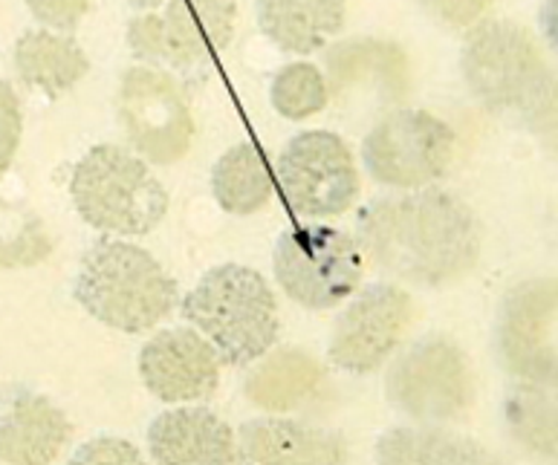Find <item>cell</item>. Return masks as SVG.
Returning a JSON list of instances; mask_svg holds the SVG:
<instances>
[{
	"label": "cell",
	"mask_w": 558,
	"mask_h": 465,
	"mask_svg": "<svg viewBox=\"0 0 558 465\" xmlns=\"http://www.w3.org/2000/svg\"><path fill=\"white\" fill-rule=\"evenodd\" d=\"M150 457L157 463H241L232 428L209 407H177L154 419L148 431Z\"/></svg>",
	"instance_id": "2e32d148"
},
{
	"label": "cell",
	"mask_w": 558,
	"mask_h": 465,
	"mask_svg": "<svg viewBox=\"0 0 558 465\" xmlns=\"http://www.w3.org/2000/svg\"><path fill=\"white\" fill-rule=\"evenodd\" d=\"M362 157L383 185L420 188L449 171L454 131L428 110H393L367 133Z\"/></svg>",
	"instance_id": "9c48e42d"
},
{
	"label": "cell",
	"mask_w": 558,
	"mask_h": 465,
	"mask_svg": "<svg viewBox=\"0 0 558 465\" xmlns=\"http://www.w3.org/2000/svg\"><path fill=\"white\" fill-rule=\"evenodd\" d=\"M128 142L157 166H174L192 148L194 119L183 90L154 66H131L117 96Z\"/></svg>",
	"instance_id": "30bf717a"
},
{
	"label": "cell",
	"mask_w": 558,
	"mask_h": 465,
	"mask_svg": "<svg viewBox=\"0 0 558 465\" xmlns=\"http://www.w3.org/2000/svg\"><path fill=\"white\" fill-rule=\"evenodd\" d=\"M183 318L211 341L229 367L252 365L278 339V304L264 274L241 264L215 266L183 301Z\"/></svg>",
	"instance_id": "3957f363"
},
{
	"label": "cell",
	"mask_w": 558,
	"mask_h": 465,
	"mask_svg": "<svg viewBox=\"0 0 558 465\" xmlns=\"http://www.w3.org/2000/svg\"><path fill=\"white\" fill-rule=\"evenodd\" d=\"M162 17L159 61L180 73L211 70L234 38V0H171Z\"/></svg>",
	"instance_id": "5bb4252c"
},
{
	"label": "cell",
	"mask_w": 558,
	"mask_h": 465,
	"mask_svg": "<svg viewBox=\"0 0 558 465\" xmlns=\"http://www.w3.org/2000/svg\"><path fill=\"white\" fill-rule=\"evenodd\" d=\"M359 249L383 272L420 286L458 281L481 255L472 208L446 192L388 197L359 217Z\"/></svg>",
	"instance_id": "6da1fadb"
},
{
	"label": "cell",
	"mask_w": 558,
	"mask_h": 465,
	"mask_svg": "<svg viewBox=\"0 0 558 465\" xmlns=\"http://www.w3.org/2000/svg\"><path fill=\"white\" fill-rule=\"evenodd\" d=\"M26 7H29L35 21L47 29L70 33L82 24V17L90 9V0H26Z\"/></svg>",
	"instance_id": "484cf974"
},
{
	"label": "cell",
	"mask_w": 558,
	"mask_h": 465,
	"mask_svg": "<svg viewBox=\"0 0 558 465\" xmlns=\"http://www.w3.org/2000/svg\"><path fill=\"white\" fill-rule=\"evenodd\" d=\"M52 252L47 225L26 208L0 197V269L41 264Z\"/></svg>",
	"instance_id": "603a6c76"
},
{
	"label": "cell",
	"mask_w": 558,
	"mask_h": 465,
	"mask_svg": "<svg viewBox=\"0 0 558 465\" xmlns=\"http://www.w3.org/2000/svg\"><path fill=\"white\" fill-rule=\"evenodd\" d=\"M128 47L140 61H159L162 50V17L140 15L128 26Z\"/></svg>",
	"instance_id": "83f0119b"
},
{
	"label": "cell",
	"mask_w": 558,
	"mask_h": 465,
	"mask_svg": "<svg viewBox=\"0 0 558 465\" xmlns=\"http://www.w3.org/2000/svg\"><path fill=\"white\" fill-rule=\"evenodd\" d=\"M75 301L113 330L145 332L174 309L177 281L150 252L105 237L84 252Z\"/></svg>",
	"instance_id": "7a4b0ae2"
},
{
	"label": "cell",
	"mask_w": 558,
	"mask_h": 465,
	"mask_svg": "<svg viewBox=\"0 0 558 465\" xmlns=\"http://www.w3.org/2000/svg\"><path fill=\"white\" fill-rule=\"evenodd\" d=\"M278 183L299 217H339L359 197V171L348 142L330 131L292 136L278 159Z\"/></svg>",
	"instance_id": "ba28073f"
},
{
	"label": "cell",
	"mask_w": 558,
	"mask_h": 465,
	"mask_svg": "<svg viewBox=\"0 0 558 465\" xmlns=\"http://www.w3.org/2000/svg\"><path fill=\"white\" fill-rule=\"evenodd\" d=\"M469 90L492 110L542 113L550 105L553 75L535 35L512 21H489L469 35L463 56Z\"/></svg>",
	"instance_id": "5b68a950"
},
{
	"label": "cell",
	"mask_w": 558,
	"mask_h": 465,
	"mask_svg": "<svg viewBox=\"0 0 558 465\" xmlns=\"http://www.w3.org/2000/svg\"><path fill=\"white\" fill-rule=\"evenodd\" d=\"M385 391L393 407L417 423H454L475 402V376L454 341L428 335L393 362Z\"/></svg>",
	"instance_id": "52a82bcc"
},
{
	"label": "cell",
	"mask_w": 558,
	"mask_h": 465,
	"mask_svg": "<svg viewBox=\"0 0 558 465\" xmlns=\"http://www.w3.org/2000/svg\"><path fill=\"white\" fill-rule=\"evenodd\" d=\"M90 70V59L73 38L56 35L50 29H35L17 38L15 44V73L26 87L64 96L82 82Z\"/></svg>",
	"instance_id": "d6986e66"
},
{
	"label": "cell",
	"mask_w": 558,
	"mask_h": 465,
	"mask_svg": "<svg viewBox=\"0 0 558 465\" xmlns=\"http://www.w3.org/2000/svg\"><path fill=\"white\" fill-rule=\"evenodd\" d=\"M24 133V117H21V101L12 84L0 78V174H7L12 159L21 145Z\"/></svg>",
	"instance_id": "d4e9b609"
},
{
	"label": "cell",
	"mask_w": 558,
	"mask_h": 465,
	"mask_svg": "<svg viewBox=\"0 0 558 465\" xmlns=\"http://www.w3.org/2000/svg\"><path fill=\"white\" fill-rule=\"evenodd\" d=\"M131 7H140V9H154L159 7V3H166V0H128Z\"/></svg>",
	"instance_id": "f546056e"
},
{
	"label": "cell",
	"mask_w": 558,
	"mask_h": 465,
	"mask_svg": "<svg viewBox=\"0 0 558 465\" xmlns=\"http://www.w3.org/2000/svg\"><path fill=\"white\" fill-rule=\"evenodd\" d=\"M75 211L96 232L148 234L168 215V192L140 157L119 145H96L70 180Z\"/></svg>",
	"instance_id": "277c9868"
},
{
	"label": "cell",
	"mask_w": 558,
	"mask_h": 465,
	"mask_svg": "<svg viewBox=\"0 0 558 465\" xmlns=\"http://www.w3.org/2000/svg\"><path fill=\"white\" fill-rule=\"evenodd\" d=\"M241 463H344L348 445L342 437L292 423V419H255L238 433Z\"/></svg>",
	"instance_id": "e0dca14e"
},
{
	"label": "cell",
	"mask_w": 558,
	"mask_h": 465,
	"mask_svg": "<svg viewBox=\"0 0 558 465\" xmlns=\"http://www.w3.org/2000/svg\"><path fill=\"white\" fill-rule=\"evenodd\" d=\"M73 437L61 407L35 391L0 399V463H52Z\"/></svg>",
	"instance_id": "9a60e30c"
},
{
	"label": "cell",
	"mask_w": 558,
	"mask_h": 465,
	"mask_svg": "<svg viewBox=\"0 0 558 465\" xmlns=\"http://www.w3.org/2000/svg\"><path fill=\"white\" fill-rule=\"evenodd\" d=\"M322 365L316 358L295 347H281L272 356H267L246 376V399L252 405L269 414H287L304 405L322 384Z\"/></svg>",
	"instance_id": "ffe728a7"
},
{
	"label": "cell",
	"mask_w": 558,
	"mask_h": 465,
	"mask_svg": "<svg viewBox=\"0 0 558 465\" xmlns=\"http://www.w3.org/2000/svg\"><path fill=\"white\" fill-rule=\"evenodd\" d=\"M272 108L290 122H301L322 113L330 101V90L322 70L307 61H295L287 64L281 73L272 78V90H269Z\"/></svg>",
	"instance_id": "cb8c5ba5"
},
{
	"label": "cell",
	"mask_w": 558,
	"mask_h": 465,
	"mask_svg": "<svg viewBox=\"0 0 558 465\" xmlns=\"http://www.w3.org/2000/svg\"><path fill=\"white\" fill-rule=\"evenodd\" d=\"M75 463H140L142 454L136 445L119 437H99V440L84 442L73 454Z\"/></svg>",
	"instance_id": "4316f807"
},
{
	"label": "cell",
	"mask_w": 558,
	"mask_h": 465,
	"mask_svg": "<svg viewBox=\"0 0 558 465\" xmlns=\"http://www.w3.org/2000/svg\"><path fill=\"white\" fill-rule=\"evenodd\" d=\"M556 283L530 281L507 298L500 318V350L512 374L530 382H553L556 376Z\"/></svg>",
	"instance_id": "4fadbf2b"
},
{
	"label": "cell",
	"mask_w": 558,
	"mask_h": 465,
	"mask_svg": "<svg viewBox=\"0 0 558 465\" xmlns=\"http://www.w3.org/2000/svg\"><path fill=\"white\" fill-rule=\"evenodd\" d=\"M423 3L446 24L466 26L484 12L489 0H423Z\"/></svg>",
	"instance_id": "f1b7e54d"
},
{
	"label": "cell",
	"mask_w": 558,
	"mask_h": 465,
	"mask_svg": "<svg viewBox=\"0 0 558 465\" xmlns=\"http://www.w3.org/2000/svg\"><path fill=\"white\" fill-rule=\"evenodd\" d=\"M272 269L281 290L307 309H333L362 281V249L330 225H299L276 243Z\"/></svg>",
	"instance_id": "8992f818"
},
{
	"label": "cell",
	"mask_w": 558,
	"mask_h": 465,
	"mask_svg": "<svg viewBox=\"0 0 558 465\" xmlns=\"http://www.w3.org/2000/svg\"><path fill=\"white\" fill-rule=\"evenodd\" d=\"M220 365L211 341L189 327L157 332L140 353L142 382L162 402L211 396L220 384Z\"/></svg>",
	"instance_id": "7c38bea8"
},
{
	"label": "cell",
	"mask_w": 558,
	"mask_h": 465,
	"mask_svg": "<svg viewBox=\"0 0 558 465\" xmlns=\"http://www.w3.org/2000/svg\"><path fill=\"white\" fill-rule=\"evenodd\" d=\"M258 24L283 52L307 56L344 26V0H258Z\"/></svg>",
	"instance_id": "ac0fdd59"
},
{
	"label": "cell",
	"mask_w": 558,
	"mask_h": 465,
	"mask_svg": "<svg viewBox=\"0 0 558 465\" xmlns=\"http://www.w3.org/2000/svg\"><path fill=\"white\" fill-rule=\"evenodd\" d=\"M414 318L411 295L393 283H374L350 301L330 339V362L348 374H374L393 350Z\"/></svg>",
	"instance_id": "8fae6325"
},
{
	"label": "cell",
	"mask_w": 558,
	"mask_h": 465,
	"mask_svg": "<svg viewBox=\"0 0 558 465\" xmlns=\"http://www.w3.org/2000/svg\"><path fill=\"white\" fill-rule=\"evenodd\" d=\"M376 457L383 463H484L486 451L458 433L434 428H397L379 440Z\"/></svg>",
	"instance_id": "7402d4cb"
},
{
	"label": "cell",
	"mask_w": 558,
	"mask_h": 465,
	"mask_svg": "<svg viewBox=\"0 0 558 465\" xmlns=\"http://www.w3.org/2000/svg\"><path fill=\"white\" fill-rule=\"evenodd\" d=\"M211 192L217 206L229 215L246 217L260 211L272 197V174L264 150L252 142L226 150L211 171Z\"/></svg>",
	"instance_id": "44dd1931"
}]
</instances>
